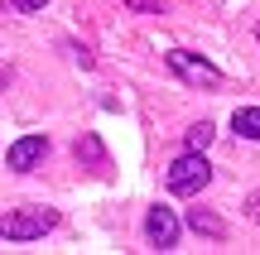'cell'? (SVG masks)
<instances>
[{
  "label": "cell",
  "instance_id": "obj_8",
  "mask_svg": "<svg viewBox=\"0 0 260 255\" xmlns=\"http://www.w3.org/2000/svg\"><path fill=\"white\" fill-rule=\"evenodd\" d=\"M232 130L241 135V140H260V106H241V111L232 116Z\"/></svg>",
  "mask_w": 260,
  "mask_h": 255
},
{
  "label": "cell",
  "instance_id": "obj_13",
  "mask_svg": "<svg viewBox=\"0 0 260 255\" xmlns=\"http://www.w3.org/2000/svg\"><path fill=\"white\" fill-rule=\"evenodd\" d=\"M255 39H260V24H255Z\"/></svg>",
  "mask_w": 260,
  "mask_h": 255
},
{
  "label": "cell",
  "instance_id": "obj_9",
  "mask_svg": "<svg viewBox=\"0 0 260 255\" xmlns=\"http://www.w3.org/2000/svg\"><path fill=\"white\" fill-rule=\"evenodd\" d=\"M212 121H198V125H188V130H183V144H188V150H207V144H212Z\"/></svg>",
  "mask_w": 260,
  "mask_h": 255
},
{
  "label": "cell",
  "instance_id": "obj_3",
  "mask_svg": "<svg viewBox=\"0 0 260 255\" xmlns=\"http://www.w3.org/2000/svg\"><path fill=\"white\" fill-rule=\"evenodd\" d=\"M169 67H174L183 82H193V87H207V92H212V87H222V72H217L207 58L188 53V48H174V53H169Z\"/></svg>",
  "mask_w": 260,
  "mask_h": 255
},
{
  "label": "cell",
  "instance_id": "obj_4",
  "mask_svg": "<svg viewBox=\"0 0 260 255\" xmlns=\"http://www.w3.org/2000/svg\"><path fill=\"white\" fill-rule=\"evenodd\" d=\"M44 154H48V135H24V140H15L5 150V164L15 173H34L39 164H44Z\"/></svg>",
  "mask_w": 260,
  "mask_h": 255
},
{
  "label": "cell",
  "instance_id": "obj_2",
  "mask_svg": "<svg viewBox=\"0 0 260 255\" xmlns=\"http://www.w3.org/2000/svg\"><path fill=\"white\" fill-rule=\"evenodd\" d=\"M53 227H58L53 207H15V212L0 217V236L5 241H34V236H44V231H53Z\"/></svg>",
  "mask_w": 260,
  "mask_h": 255
},
{
  "label": "cell",
  "instance_id": "obj_7",
  "mask_svg": "<svg viewBox=\"0 0 260 255\" xmlns=\"http://www.w3.org/2000/svg\"><path fill=\"white\" fill-rule=\"evenodd\" d=\"M77 159H87L96 173L111 169V159H106V150H102V140H96V135H82V140H77Z\"/></svg>",
  "mask_w": 260,
  "mask_h": 255
},
{
  "label": "cell",
  "instance_id": "obj_5",
  "mask_svg": "<svg viewBox=\"0 0 260 255\" xmlns=\"http://www.w3.org/2000/svg\"><path fill=\"white\" fill-rule=\"evenodd\" d=\"M145 236H149V246H154V250H174V246H178V217H174L169 207H149Z\"/></svg>",
  "mask_w": 260,
  "mask_h": 255
},
{
  "label": "cell",
  "instance_id": "obj_11",
  "mask_svg": "<svg viewBox=\"0 0 260 255\" xmlns=\"http://www.w3.org/2000/svg\"><path fill=\"white\" fill-rule=\"evenodd\" d=\"M246 217H251V222H255V227H260V188L251 193V198H246Z\"/></svg>",
  "mask_w": 260,
  "mask_h": 255
},
{
  "label": "cell",
  "instance_id": "obj_10",
  "mask_svg": "<svg viewBox=\"0 0 260 255\" xmlns=\"http://www.w3.org/2000/svg\"><path fill=\"white\" fill-rule=\"evenodd\" d=\"M48 0H5V10H15V15H34V10H44Z\"/></svg>",
  "mask_w": 260,
  "mask_h": 255
},
{
  "label": "cell",
  "instance_id": "obj_12",
  "mask_svg": "<svg viewBox=\"0 0 260 255\" xmlns=\"http://www.w3.org/2000/svg\"><path fill=\"white\" fill-rule=\"evenodd\" d=\"M125 5H135V10H149V15H164V10H159L154 0H125Z\"/></svg>",
  "mask_w": 260,
  "mask_h": 255
},
{
  "label": "cell",
  "instance_id": "obj_1",
  "mask_svg": "<svg viewBox=\"0 0 260 255\" xmlns=\"http://www.w3.org/2000/svg\"><path fill=\"white\" fill-rule=\"evenodd\" d=\"M164 183H169V193H178V198H193V193H203L207 183H212V164L203 159V150H188V154H178V159L169 164Z\"/></svg>",
  "mask_w": 260,
  "mask_h": 255
},
{
  "label": "cell",
  "instance_id": "obj_6",
  "mask_svg": "<svg viewBox=\"0 0 260 255\" xmlns=\"http://www.w3.org/2000/svg\"><path fill=\"white\" fill-rule=\"evenodd\" d=\"M188 227H193L198 236H207V241H222V236H226V222L212 217L207 207H193V212H188Z\"/></svg>",
  "mask_w": 260,
  "mask_h": 255
}]
</instances>
